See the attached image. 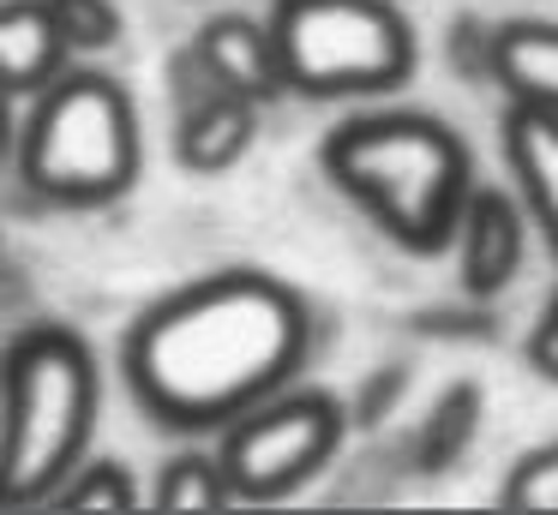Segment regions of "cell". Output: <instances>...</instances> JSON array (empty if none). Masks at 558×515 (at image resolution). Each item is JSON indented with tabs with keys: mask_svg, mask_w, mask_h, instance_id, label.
<instances>
[{
	"mask_svg": "<svg viewBox=\"0 0 558 515\" xmlns=\"http://www.w3.org/2000/svg\"><path fill=\"white\" fill-rule=\"evenodd\" d=\"M193 48L210 66V78H217L222 90L246 96V102L270 108L277 96H289L282 90V72H277L270 30L258 19H246V12H210V19L193 30Z\"/></svg>",
	"mask_w": 558,
	"mask_h": 515,
	"instance_id": "8",
	"label": "cell"
},
{
	"mask_svg": "<svg viewBox=\"0 0 558 515\" xmlns=\"http://www.w3.org/2000/svg\"><path fill=\"white\" fill-rule=\"evenodd\" d=\"M481 414H486L481 383H469V378L450 383L433 402V414L421 419V431H414V474H426V479L450 474L474 450V438H481Z\"/></svg>",
	"mask_w": 558,
	"mask_h": 515,
	"instance_id": "13",
	"label": "cell"
},
{
	"mask_svg": "<svg viewBox=\"0 0 558 515\" xmlns=\"http://www.w3.org/2000/svg\"><path fill=\"white\" fill-rule=\"evenodd\" d=\"M7 144H13V102L0 96V156H7Z\"/></svg>",
	"mask_w": 558,
	"mask_h": 515,
	"instance_id": "22",
	"label": "cell"
},
{
	"mask_svg": "<svg viewBox=\"0 0 558 515\" xmlns=\"http://www.w3.org/2000/svg\"><path fill=\"white\" fill-rule=\"evenodd\" d=\"M265 30L294 96H378L414 72V30L397 0H277Z\"/></svg>",
	"mask_w": 558,
	"mask_h": 515,
	"instance_id": "5",
	"label": "cell"
},
{
	"mask_svg": "<svg viewBox=\"0 0 558 515\" xmlns=\"http://www.w3.org/2000/svg\"><path fill=\"white\" fill-rule=\"evenodd\" d=\"M49 503L54 510H85V515H109V510L126 515V510H138V479L121 462H109V455H85Z\"/></svg>",
	"mask_w": 558,
	"mask_h": 515,
	"instance_id": "15",
	"label": "cell"
},
{
	"mask_svg": "<svg viewBox=\"0 0 558 515\" xmlns=\"http://www.w3.org/2000/svg\"><path fill=\"white\" fill-rule=\"evenodd\" d=\"M330 186L349 192L378 234H390L402 252L450 246L462 198L474 186V156L438 114L385 108V114H354L318 144Z\"/></svg>",
	"mask_w": 558,
	"mask_h": 515,
	"instance_id": "2",
	"label": "cell"
},
{
	"mask_svg": "<svg viewBox=\"0 0 558 515\" xmlns=\"http://www.w3.org/2000/svg\"><path fill=\"white\" fill-rule=\"evenodd\" d=\"M457 252H462V294L493 299L517 282L522 252H529V216L510 192L498 186H469L457 216Z\"/></svg>",
	"mask_w": 558,
	"mask_h": 515,
	"instance_id": "7",
	"label": "cell"
},
{
	"mask_svg": "<svg viewBox=\"0 0 558 515\" xmlns=\"http://www.w3.org/2000/svg\"><path fill=\"white\" fill-rule=\"evenodd\" d=\"M7 150L19 162V180L43 204L102 210V204L133 192L138 162H145L138 102L114 72L66 60L31 96V114H25V126H13Z\"/></svg>",
	"mask_w": 558,
	"mask_h": 515,
	"instance_id": "4",
	"label": "cell"
},
{
	"mask_svg": "<svg viewBox=\"0 0 558 515\" xmlns=\"http://www.w3.org/2000/svg\"><path fill=\"white\" fill-rule=\"evenodd\" d=\"M253 138H258V102H246L234 90H217L198 108L174 114V162L186 174H222L253 150Z\"/></svg>",
	"mask_w": 558,
	"mask_h": 515,
	"instance_id": "10",
	"label": "cell"
},
{
	"mask_svg": "<svg viewBox=\"0 0 558 515\" xmlns=\"http://www.w3.org/2000/svg\"><path fill=\"white\" fill-rule=\"evenodd\" d=\"M505 156H510V174H517L522 210L534 216V228L546 234V246L558 258V114L510 102Z\"/></svg>",
	"mask_w": 558,
	"mask_h": 515,
	"instance_id": "9",
	"label": "cell"
},
{
	"mask_svg": "<svg viewBox=\"0 0 558 515\" xmlns=\"http://www.w3.org/2000/svg\"><path fill=\"white\" fill-rule=\"evenodd\" d=\"M73 60L43 0H0V96H37Z\"/></svg>",
	"mask_w": 558,
	"mask_h": 515,
	"instance_id": "12",
	"label": "cell"
},
{
	"mask_svg": "<svg viewBox=\"0 0 558 515\" xmlns=\"http://www.w3.org/2000/svg\"><path fill=\"white\" fill-rule=\"evenodd\" d=\"M450 66H457L469 84H481L486 66H493V30H486V24H474L469 12L450 24Z\"/></svg>",
	"mask_w": 558,
	"mask_h": 515,
	"instance_id": "20",
	"label": "cell"
},
{
	"mask_svg": "<svg viewBox=\"0 0 558 515\" xmlns=\"http://www.w3.org/2000/svg\"><path fill=\"white\" fill-rule=\"evenodd\" d=\"M529 366L541 371L546 383H558V287H553V299H546V311H541V323L529 330Z\"/></svg>",
	"mask_w": 558,
	"mask_h": 515,
	"instance_id": "21",
	"label": "cell"
},
{
	"mask_svg": "<svg viewBox=\"0 0 558 515\" xmlns=\"http://www.w3.org/2000/svg\"><path fill=\"white\" fill-rule=\"evenodd\" d=\"M402 390H409V366H378L373 378L354 390V402H342V414H349V426L373 431V426H385V419L397 414Z\"/></svg>",
	"mask_w": 558,
	"mask_h": 515,
	"instance_id": "18",
	"label": "cell"
},
{
	"mask_svg": "<svg viewBox=\"0 0 558 515\" xmlns=\"http://www.w3.org/2000/svg\"><path fill=\"white\" fill-rule=\"evenodd\" d=\"M349 438V414L330 390H289L265 395L241 419L217 431V462L234 503H282L330 467Z\"/></svg>",
	"mask_w": 558,
	"mask_h": 515,
	"instance_id": "6",
	"label": "cell"
},
{
	"mask_svg": "<svg viewBox=\"0 0 558 515\" xmlns=\"http://www.w3.org/2000/svg\"><path fill=\"white\" fill-rule=\"evenodd\" d=\"M162 84H169V108H174V114H186V108H198L205 96L222 90V84L210 78V66L198 60L193 42H181L169 60H162Z\"/></svg>",
	"mask_w": 558,
	"mask_h": 515,
	"instance_id": "19",
	"label": "cell"
},
{
	"mask_svg": "<svg viewBox=\"0 0 558 515\" xmlns=\"http://www.w3.org/2000/svg\"><path fill=\"white\" fill-rule=\"evenodd\" d=\"M43 7H49L61 42L73 48V60L114 48V42H121V30H126V19H121V7H114V0H43Z\"/></svg>",
	"mask_w": 558,
	"mask_h": 515,
	"instance_id": "16",
	"label": "cell"
},
{
	"mask_svg": "<svg viewBox=\"0 0 558 515\" xmlns=\"http://www.w3.org/2000/svg\"><path fill=\"white\" fill-rule=\"evenodd\" d=\"M498 503L522 510V515H558V438L529 450V455H517V467L498 486Z\"/></svg>",
	"mask_w": 558,
	"mask_h": 515,
	"instance_id": "17",
	"label": "cell"
},
{
	"mask_svg": "<svg viewBox=\"0 0 558 515\" xmlns=\"http://www.w3.org/2000/svg\"><path fill=\"white\" fill-rule=\"evenodd\" d=\"M229 503H234V491H229V479H222L217 450H198V443H186L181 455H169V462L157 467V479H150V510L205 515V510H229Z\"/></svg>",
	"mask_w": 558,
	"mask_h": 515,
	"instance_id": "14",
	"label": "cell"
},
{
	"mask_svg": "<svg viewBox=\"0 0 558 515\" xmlns=\"http://www.w3.org/2000/svg\"><path fill=\"white\" fill-rule=\"evenodd\" d=\"M486 78H493L517 108H546V114H558V24H546V19L498 24Z\"/></svg>",
	"mask_w": 558,
	"mask_h": 515,
	"instance_id": "11",
	"label": "cell"
},
{
	"mask_svg": "<svg viewBox=\"0 0 558 515\" xmlns=\"http://www.w3.org/2000/svg\"><path fill=\"white\" fill-rule=\"evenodd\" d=\"M102 366L66 323H25L0 347V510H37L90 455Z\"/></svg>",
	"mask_w": 558,
	"mask_h": 515,
	"instance_id": "3",
	"label": "cell"
},
{
	"mask_svg": "<svg viewBox=\"0 0 558 515\" xmlns=\"http://www.w3.org/2000/svg\"><path fill=\"white\" fill-rule=\"evenodd\" d=\"M313 354V306L270 270H217L150 299L121 342L126 395L150 426L217 438L229 419L294 383Z\"/></svg>",
	"mask_w": 558,
	"mask_h": 515,
	"instance_id": "1",
	"label": "cell"
}]
</instances>
